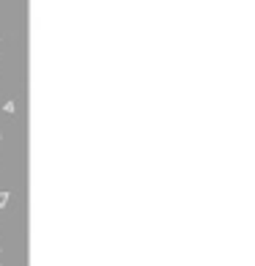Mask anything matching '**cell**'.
Returning a JSON list of instances; mask_svg holds the SVG:
<instances>
[{"label":"cell","mask_w":255,"mask_h":266,"mask_svg":"<svg viewBox=\"0 0 255 266\" xmlns=\"http://www.w3.org/2000/svg\"><path fill=\"white\" fill-rule=\"evenodd\" d=\"M9 198H11L9 192H0V209H6V203H9Z\"/></svg>","instance_id":"cell-1"}]
</instances>
